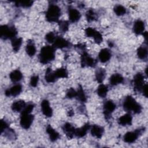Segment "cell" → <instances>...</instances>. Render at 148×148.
<instances>
[{
  "label": "cell",
  "instance_id": "1",
  "mask_svg": "<svg viewBox=\"0 0 148 148\" xmlns=\"http://www.w3.org/2000/svg\"><path fill=\"white\" fill-rule=\"evenodd\" d=\"M56 49L53 46L46 45L43 46L39 54V60L40 63L46 64L55 58Z\"/></svg>",
  "mask_w": 148,
  "mask_h": 148
},
{
  "label": "cell",
  "instance_id": "2",
  "mask_svg": "<svg viewBox=\"0 0 148 148\" xmlns=\"http://www.w3.org/2000/svg\"><path fill=\"white\" fill-rule=\"evenodd\" d=\"M124 109L127 112H133L135 114L140 113L142 111V106L131 95L127 96L123 103Z\"/></svg>",
  "mask_w": 148,
  "mask_h": 148
},
{
  "label": "cell",
  "instance_id": "3",
  "mask_svg": "<svg viewBox=\"0 0 148 148\" xmlns=\"http://www.w3.org/2000/svg\"><path fill=\"white\" fill-rule=\"evenodd\" d=\"M61 14L60 8L55 4H50L46 12V19L49 22H58Z\"/></svg>",
  "mask_w": 148,
  "mask_h": 148
},
{
  "label": "cell",
  "instance_id": "4",
  "mask_svg": "<svg viewBox=\"0 0 148 148\" xmlns=\"http://www.w3.org/2000/svg\"><path fill=\"white\" fill-rule=\"evenodd\" d=\"M17 31L13 26L8 25H2L0 27V37L2 39L6 40L8 39H13L16 38Z\"/></svg>",
  "mask_w": 148,
  "mask_h": 148
},
{
  "label": "cell",
  "instance_id": "5",
  "mask_svg": "<svg viewBox=\"0 0 148 148\" xmlns=\"http://www.w3.org/2000/svg\"><path fill=\"white\" fill-rule=\"evenodd\" d=\"M145 131V127L139 128L136 130L135 131H131L127 132L123 137L124 141L128 143H132L136 141L138 138L142 135L143 132Z\"/></svg>",
  "mask_w": 148,
  "mask_h": 148
},
{
  "label": "cell",
  "instance_id": "6",
  "mask_svg": "<svg viewBox=\"0 0 148 148\" xmlns=\"http://www.w3.org/2000/svg\"><path fill=\"white\" fill-rule=\"evenodd\" d=\"M34 116L33 114H31V113L21 112V116H20V125L22 128L24 129L27 130L28 129L34 120Z\"/></svg>",
  "mask_w": 148,
  "mask_h": 148
},
{
  "label": "cell",
  "instance_id": "7",
  "mask_svg": "<svg viewBox=\"0 0 148 148\" xmlns=\"http://www.w3.org/2000/svg\"><path fill=\"white\" fill-rule=\"evenodd\" d=\"M80 59L82 67H95L96 65L97 61L92 58L86 51L82 52Z\"/></svg>",
  "mask_w": 148,
  "mask_h": 148
},
{
  "label": "cell",
  "instance_id": "8",
  "mask_svg": "<svg viewBox=\"0 0 148 148\" xmlns=\"http://www.w3.org/2000/svg\"><path fill=\"white\" fill-rule=\"evenodd\" d=\"M85 34L87 37L93 38L95 42L97 44L99 45L103 41V37L102 34L95 29L88 27L85 29Z\"/></svg>",
  "mask_w": 148,
  "mask_h": 148
},
{
  "label": "cell",
  "instance_id": "9",
  "mask_svg": "<svg viewBox=\"0 0 148 148\" xmlns=\"http://www.w3.org/2000/svg\"><path fill=\"white\" fill-rule=\"evenodd\" d=\"M116 108V104L111 100H108L105 102L103 106V114L106 120H109L111 117L112 113Z\"/></svg>",
  "mask_w": 148,
  "mask_h": 148
},
{
  "label": "cell",
  "instance_id": "10",
  "mask_svg": "<svg viewBox=\"0 0 148 148\" xmlns=\"http://www.w3.org/2000/svg\"><path fill=\"white\" fill-rule=\"evenodd\" d=\"M144 78L145 76L142 73H136L133 79V84H134V88L135 91H141L142 87L143 86L144 84Z\"/></svg>",
  "mask_w": 148,
  "mask_h": 148
},
{
  "label": "cell",
  "instance_id": "11",
  "mask_svg": "<svg viewBox=\"0 0 148 148\" xmlns=\"http://www.w3.org/2000/svg\"><path fill=\"white\" fill-rule=\"evenodd\" d=\"M70 45V43L65 39L64 38L57 36L54 42L53 43V46L56 49H63L65 47H69Z\"/></svg>",
  "mask_w": 148,
  "mask_h": 148
},
{
  "label": "cell",
  "instance_id": "12",
  "mask_svg": "<svg viewBox=\"0 0 148 148\" xmlns=\"http://www.w3.org/2000/svg\"><path fill=\"white\" fill-rule=\"evenodd\" d=\"M22 91V86L20 84H16L10 88L6 90L5 94L7 97L10 95L13 97H16L19 95Z\"/></svg>",
  "mask_w": 148,
  "mask_h": 148
},
{
  "label": "cell",
  "instance_id": "13",
  "mask_svg": "<svg viewBox=\"0 0 148 148\" xmlns=\"http://www.w3.org/2000/svg\"><path fill=\"white\" fill-rule=\"evenodd\" d=\"M42 113L47 117H50L53 115V110L50 106L48 100L43 99L40 104Z\"/></svg>",
  "mask_w": 148,
  "mask_h": 148
},
{
  "label": "cell",
  "instance_id": "14",
  "mask_svg": "<svg viewBox=\"0 0 148 148\" xmlns=\"http://www.w3.org/2000/svg\"><path fill=\"white\" fill-rule=\"evenodd\" d=\"M68 16L69 20L72 23L77 22L81 17V14L80 12L76 9L71 6L68 8Z\"/></svg>",
  "mask_w": 148,
  "mask_h": 148
},
{
  "label": "cell",
  "instance_id": "15",
  "mask_svg": "<svg viewBox=\"0 0 148 148\" xmlns=\"http://www.w3.org/2000/svg\"><path fill=\"white\" fill-rule=\"evenodd\" d=\"M62 129L68 138L72 139L75 136L76 128L71 123H65L63 125Z\"/></svg>",
  "mask_w": 148,
  "mask_h": 148
},
{
  "label": "cell",
  "instance_id": "16",
  "mask_svg": "<svg viewBox=\"0 0 148 148\" xmlns=\"http://www.w3.org/2000/svg\"><path fill=\"white\" fill-rule=\"evenodd\" d=\"M112 57V53L109 49L107 48L102 49L98 54V58L102 63L108 61Z\"/></svg>",
  "mask_w": 148,
  "mask_h": 148
},
{
  "label": "cell",
  "instance_id": "17",
  "mask_svg": "<svg viewBox=\"0 0 148 148\" xmlns=\"http://www.w3.org/2000/svg\"><path fill=\"white\" fill-rule=\"evenodd\" d=\"M145 23L141 20H137L134 22L133 25V32L136 35L142 34L145 31Z\"/></svg>",
  "mask_w": 148,
  "mask_h": 148
},
{
  "label": "cell",
  "instance_id": "18",
  "mask_svg": "<svg viewBox=\"0 0 148 148\" xmlns=\"http://www.w3.org/2000/svg\"><path fill=\"white\" fill-rule=\"evenodd\" d=\"M119 124L122 126L131 125L132 121V117L130 113H126L120 117L118 119Z\"/></svg>",
  "mask_w": 148,
  "mask_h": 148
},
{
  "label": "cell",
  "instance_id": "19",
  "mask_svg": "<svg viewBox=\"0 0 148 148\" xmlns=\"http://www.w3.org/2000/svg\"><path fill=\"white\" fill-rule=\"evenodd\" d=\"M91 134L92 136L97 138H101L104 132V128L98 125H93L91 128Z\"/></svg>",
  "mask_w": 148,
  "mask_h": 148
},
{
  "label": "cell",
  "instance_id": "20",
  "mask_svg": "<svg viewBox=\"0 0 148 148\" xmlns=\"http://www.w3.org/2000/svg\"><path fill=\"white\" fill-rule=\"evenodd\" d=\"M90 125L88 123H86L83 126H82L80 128H76L75 132V136L78 137V138H82L84 136L88 130L90 128Z\"/></svg>",
  "mask_w": 148,
  "mask_h": 148
},
{
  "label": "cell",
  "instance_id": "21",
  "mask_svg": "<svg viewBox=\"0 0 148 148\" xmlns=\"http://www.w3.org/2000/svg\"><path fill=\"white\" fill-rule=\"evenodd\" d=\"M26 106V103L23 100H17L14 101L12 106L11 108L13 112H21Z\"/></svg>",
  "mask_w": 148,
  "mask_h": 148
},
{
  "label": "cell",
  "instance_id": "22",
  "mask_svg": "<svg viewBox=\"0 0 148 148\" xmlns=\"http://www.w3.org/2000/svg\"><path fill=\"white\" fill-rule=\"evenodd\" d=\"M46 132L49 136V138L51 142H55L60 138V134L57 132L50 125H47L46 127Z\"/></svg>",
  "mask_w": 148,
  "mask_h": 148
},
{
  "label": "cell",
  "instance_id": "23",
  "mask_svg": "<svg viewBox=\"0 0 148 148\" xmlns=\"http://www.w3.org/2000/svg\"><path fill=\"white\" fill-rule=\"evenodd\" d=\"M25 51L29 57H33L36 51L34 42L32 40H29L25 47Z\"/></svg>",
  "mask_w": 148,
  "mask_h": 148
},
{
  "label": "cell",
  "instance_id": "24",
  "mask_svg": "<svg viewBox=\"0 0 148 148\" xmlns=\"http://www.w3.org/2000/svg\"><path fill=\"white\" fill-rule=\"evenodd\" d=\"M124 78L119 73H114L109 78V83L112 86H116L123 83Z\"/></svg>",
  "mask_w": 148,
  "mask_h": 148
},
{
  "label": "cell",
  "instance_id": "25",
  "mask_svg": "<svg viewBox=\"0 0 148 148\" xmlns=\"http://www.w3.org/2000/svg\"><path fill=\"white\" fill-rule=\"evenodd\" d=\"M9 77L12 82L13 83H17L20 82L23 78L22 73L18 69L14 70L9 74Z\"/></svg>",
  "mask_w": 148,
  "mask_h": 148
},
{
  "label": "cell",
  "instance_id": "26",
  "mask_svg": "<svg viewBox=\"0 0 148 148\" xmlns=\"http://www.w3.org/2000/svg\"><path fill=\"white\" fill-rule=\"evenodd\" d=\"M45 80L47 83H53L57 79L54 71H52L51 69L48 68L45 72Z\"/></svg>",
  "mask_w": 148,
  "mask_h": 148
},
{
  "label": "cell",
  "instance_id": "27",
  "mask_svg": "<svg viewBox=\"0 0 148 148\" xmlns=\"http://www.w3.org/2000/svg\"><path fill=\"white\" fill-rule=\"evenodd\" d=\"M137 56L141 60H145L147 57V45L141 46L137 49Z\"/></svg>",
  "mask_w": 148,
  "mask_h": 148
},
{
  "label": "cell",
  "instance_id": "28",
  "mask_svg": "<svg viewBox=\"0 0 148 148\" xmlns=\"http://www.w3.org/2000/svg\"><path fill=\"white\" fill-rule=\"evenodd\" d=\"M23 39L21 38H14L11 40V44L13 48V50L14 52H17L21 46Z\"/></svg>",
  "mask_w": 148,
  "mask_h": 148
},
{
  "label": "cell",
  "instance_id": "29",
  "mask_svg": "<svg viewBox=\"0 0 148 148\" xmlns=\"http://www.w3.org/2000/svg\"><path fill=\"white\" fill-rule=\"evenodd\" d=\"M106 75L105 70L103 68H98L95 71V79L98 83H102L105 79Z\"/></svg>",
  "mask_w": 148,
  "mask_h": 148
},
{
  "label": "cell",
  "instance_id": "30",
  "mask_svg": "<svg viewBox=\"0 0 148 148\" xmlns=\"http://www.w3.org/2000/svg\"><path fill=\"white\" fill-rule=\"evenodd\" d=\"M108 92V88L107 86L102 83L98 86L97 90V92L99 97L101 98H105Z\"/></svg>",
  "mask_w": 148,
  "mask_h": 148
},
{
  "label": "cell",
  "instance_id": "31",
  "mask_svg": "<svg viewBox=\"0 0 148 148\" xmlns=\"http://www.w3.org/2000/svg\"><path fill=\"white\" fill-rule=\"evenodd\" d=\"M54 74L58 78H66L68 76V73L67 70L64 68H60L57 69L56 71H54Z\"/></svg>",
  "mask_w": 148,
  "mask_h": 148
},
{
  "label": "cell",
  "instance_id": "32",
  "mask_svg": "<svg viewBox=\"0 0 148 148\" xmlns=\"http://www.w3.org/2000/svg\"><path fill=\"white\" fill-rule=\"evenodd\" d=\"M76 91H77V94H76V98L81 102H85L87 100V98L84 93V91L82 88V87L81 86H79V87L78 88Z\"/></svg>",
  "mask_w": 148,
  "mask_h": 148
},
{
  "label": "cell",
  "instance_id": "33",
  "mask_svg": "<svg viewBox=\"0 0 148 148\" xmlns=\"http://www.w3.org/2000/svg\"><path fill=\"white\" fill-rule=\"evenodd\" d=\"M114 12L117 16H123L126 13V9L121 5H117L113 8Z\"/></svg>",
  "mask_w": 148,
  "mask_h": 148
},
{
  "label": "cell",
  "instance_id": "34",
  "mask_svg": "<svg viewBox=\"0 0 148 148\" xmlns=\"http://www.w3.org/2000/svg\"><path fill=\"white\" fill-rule=\"evenodd\" d=\"M5 133V136L8 139H10V140H14L16 138V134L14 132V131L12 129L10 128L9 127L8 128H7L6 130H5L3 131V132ZM2 132V133H3Z\"/></svg>",
  "mask_w": 148,
  "mask_h": 148
},
{
  "label": "cell",
  "instance_id": "35",
  "mask_svg": "<svg viewBox=\"0 0 148 148\" xmlns=\"http://www.w3.org/2000/svg\"><path fill=\"white\" fill-rule=\"evenodd\" d=\"M58 23L59 29L62 32L65 33L68 30L69 24L68 21L61 20V21H59Z\"/></svg>",
  "mask_w": 148,
  "mask_h": 148
},
{
  "label": "cell",
  "instance_id": "36",
  "mask_svg": "<svg viewBox=\"0 0 148 148\" xmlns=\"http://www.w3.org/2000/svg\"><path fill=\"white\" fill-rule=\"evenodd\" d=\"M32 4H33V1H17L15 2V5L16 6H21L23 8H29L31 6Z\"/></svg>",
  "mask_w": 148,
  "mask_h": 148
},
{
  "label": "cell",
  "instance_id": "37",
  "mask_svg": "<svg viewBox=\"0 0 148 148\" xmlns=\"http://www.w3.org/2000/svg\"><path fill=\"white\" fill-rule=\"evenodd\" d=\"M86 19H87V21H88V22L94 21L96 18L95 13L92 9H89L87 11V12L86 13Z\"/></svg>",
  "mask_w": 148,
  "mask_h": 148
},
{
  "label": "cell",
  "instance_id": "38",
  "mask_svg": "<svg viewBox=\"0 0 148 148\" xmlns=\"http://www.w3.org/2000/svg\"><path fill=\"white\" fill-rule=\"evenodd\" d=\"M57 36L55 35L53 32H49L45 36V39L50 43H53Z\"/></svg>",
  "mask_w": 148,
  "mask_h": 148
},
{
  "label": "cell",
  "instance_id": "39",
  "mask_svg": "<svg viewBox=\"0 0 148 148\" xmlns=\"http://www.w3.org/2000/svg\"><path fill=\"white\" fill-rule=\"evenodd\" d=\"M76 94H77V91L73 88H70L66 92V97L69 99L76 98Z\"/></svg>",
  "mask_w": 148,
  "mask_h": 148
},
{
  "label": "cell",
  "instance_id": "40",
  "mask_svg": "<svg viewBox=\"0 0 148 148\" xmlns=\"http://www.w3.org/2000/svg\"><path fill=\"white\" fill-rule=\"evenodd\" d=\"M39 81V76L38 75H34L31 77L30 79V85L32 87H36L37 86V84Z\"/></svg>",
  "mask_w": 148,
  "mask_h": 148
},
{
  "label": "cell",
  "instance_id": "41",
  "mask_svg": "<svg viewBox=\"0 0 148 148\" xmlns=\"http://www.w3.org/2000/svg\"><path fill=\"white\" fill-rule=\"evenodd\" d=\"M34 104L32 103H29L27 105H26L25 107L24 108V109L22 110V112H26V113H31L34 108Z\"/></svg>",
  "mask_w": 148,
  "mask_h": 148
},
{
  "label": "cell",
  "instance_id": "42",
  "mask_svg": "<svg viewBox=\"0 0 148 148\" xmlns=\"http://www.w3.org/2000/svg\"><path fill=\"white\" fill-rule=\"evenodd\" d=\"M9 124L3 120H1V134H2L5 130H6L7 128H8Z\"/></svg>",
  "mask_w": 148,
  "mask_h": 148
},
{
  "label": "cell",
  "instance_id": "43",
  "mask_svg": "<svg viewBox=\"0 0 148 148\" xmlns=\"http://www.w3.org/2000/svg\"><path fill=\"white\" fill-rule=\"evenodd\" d=\"M147 84L146 83L143 85V86L142 87V88L141 90L142 92L143 93V95L146 97L147 98Z\"/></svg>",
  "mask_w": 148,
  "mask_h": 148
},
{
  "label": "cell",
  "instance_id": "44",
  "mask_svg": "<svg viewBox=\"0 0 148 148\" xmlns=\"http://www.w3.org/2000/svg\"><path fill=\"white\" fill-rule=\"evenodd\" d=\"M143 37L145 39V42L147 43V31H145V32H143Z\"/></svg>",
  "mask_w": 148,
  "mask_h": 148
},
{
  "label": "cell",
  "instance_id": "45",
  "mask_svg": "<svg viewBox=\"0 0 148 148\" xmlns=\"http://www.w3.org/2000/svg\"><path fill=\"white\" fill-rule=\"evenodd\" d=\"M73 114H74V112L72 110L69 111V113H68V116H72Z\"/></svg>",
  "mask_w": 148,
  "mask_h": 148
}]
</instances>
